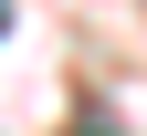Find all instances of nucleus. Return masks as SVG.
<instances>
[{
  "instance_id": "1",
  "label": "nucleus",
  "mask_w": 147,
  "mask_h": 136,
  "mask_svg": "<svg viewBox=\"0 0 147 136\" xmlns=\"http://www.w3.org/2000/svg\"><path fill=\"white\" fill-rule=\"evenodd\" d=\"M0 31H11V0H0Z\"/></svg>"
}]
</instances>
